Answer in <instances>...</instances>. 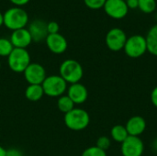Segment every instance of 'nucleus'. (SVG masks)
<instances>
[{
    "label": "nucleus",
    "mask_w": 157,
    "mask_h": 156,
    "mask_svg": "<svg viewBox=\"0 0 157 156\" xmlns=\"http://www.w3.org/2000/svg\"><path fill=\"white\" fill-rule=\"evenodd\" d=\"M29 23V15L22 7H10L4 13V25L12 31L24 29Z\"/></svg>",
    "instance_id": "1"
},
{
    "label": "nucleus",
    "mask_w": 157,
    "mask_h": 156,
    "mask_svg": "<svg viewBox=\"0 0 157 156\" xmlns=\"http://www.w3.org/2000/svg\"><path fill=\"white\" fill-rule=\"evenodd\" d=\"M60 76L67 84L79 83L83 78L84 70L81 63L74 59H67L60 65Z\"/></svg>",
    "instance_id": "2"
},
{
    "label": "nucleus",
    "mask_w": 157,
    "mask_h": 156,
    "mask_svg": "<svg viewBox=\"0 0 157 156\" xmlns=\"http://www.w3.org/2000/svg\"><path fill=\"white\" fill-rule=\"evenodd\" d=\"M65 126L75 131L86 129L90 123V116L87 111L83 108H75L68 113L64 114Z\"/></svg>",
    "instance_id": "3"
},
{
    "label": "nucleus",
    "mask_w": 157,
    "mask_h": 156,
    "mask_svg": "<svg viewBox=\"0 0 157 156\" xmlns=\"http://www.w3.org/2000/svg\"><path fill=\"white\" fill-rule=\"evenodd\" d=\"M9 68L15 73H23L30 63V55L27 49L14 48L7 57Z\"/></svg>",
    "instance_id": "4"
},
{
    "label": "nucleus",
    "mask_w": 157,
    "mask_h": 156,
    "mask_svg": "<svg viewBox=\"0 0 157 156\" xmlns=\"http://www.w3.org/2000/svg\"><path fill=\"white\" fill-rule=\"evenodd\" d=\"M41 86L44 95L52 97H60L67 90V83L60 75H50L45 78Z\"/></svg>",
    "instance_id": "5"
},
{
    "label": "nucleus",
    "mask_w": 157,
    "mask_h": 156,
    "mask_svg": "<svg viewBox=\"0 0 157 156\" xmlns=\"http://www.w3.org/2000/svg\"><path fill=\"white\" fill-rule=\"evenodd\" d=\"M124 52L130 58H139L147 51L145 37L136 34L129 37L124 45Z\"/></svg>",
    "instance_id": "6"
},
{
    "label": "nucleus",
    "mask_w": 157,
    "mask_h": 156,
    "mask_svg": "<svg viewBox=\"0 0 157 156\" xmlns=\"http://www.w3.org/2000/svg\"><path fill=\"white\" fill-rule=\"evenodd\" d=\"M125 31L120 28H113L109 29L106 35V45L112 51H120L123 50L127 40Z\"/></svg>",
    "instance_id": "7"
},
{
    "label": "nucleus",
    "mask_w": 157,
    "mask_h": 156,
    "mask_svg": "<svg viewBox=\"0 0 157 156\" xmlns=\"http://www.w3.org/2000/svg\"><path fill=\"white\" fill-rule=\"evenodd\" d=\"M121 151L123 156H142L144 151V144L140 137L129 135L121 143Z\"/></svg>",
    "instance_id": "8"
},
{
    "label": "nucleus",
    "mask_w": 157,
    "mask_h": 156,
    "mask_svg": "<svg viewBox=\"0 0 157 156\" xmlns=\"http://www.w3.org/2000/svg\"><path fill=\"white\" fill-rule=\"evenodd\" d=\"M23 74L29 85H41L47 77L45 68L37 63H30Z\"/></svg>",
    "instance_id": "9"
},
{
    "label": "nucleus",
    "mask_w": 157,
    "mask_h": 156,
    "mask_svg": "<svg viewBox=\"0 0 157 156\" xmlns=\"http://www.w3.org/2000/svg\"><path fill=\"white\" fill-rule=\"evenodd\" d=\"M103 8L106 14L114 19H121L129 12L125 0H107Z\"/></svg>",
    "instance_id": "10"
},
{
    "label": "nucleus",
    "mask_w": 157,
    "mask_h": 156,
    "mask_svg": "<svg viewBox=\"0 0 157 156\" xmlns=\"http://www.w3.org/2000/svg\"><path fill=\"white\" fill-rule=\"evenodd\" d=\"M28 30L31 36L32 41L34 42H40L45 40L47 36L49 35L47 30V22L42 19H34L29 23Z\"/></svg>",
    "instance_id": "11"
},
{
    "label": "nucleus",
    "mask_w": 157,
    "mask_h": 156,
    "mask_svg": "<svg viewBox=\"0 0 157 156\" xmlns=\"http://www.w3.org/2000/svg\"><path fill=\"white\" fill-rule=\"evenodd\" d=\"M48 49L54 54L63 53L68 47V42L66 39L60 33L49 34L45 40Z\"/></svg>",
    "instance_id": "12"
},
{
    "label": "nucleus",
    "mask_w": 157,
    "mask_h": 156,
    "mask_svg": "<svg viewBox=\"0 0 157 156\" xmlns=\"http://www.w3.org/2000/svg\"><path fill=\"white\" fill-rule=\"evenodd\" d=\"M9 40L12 45L14 46V48H19V49H26L32 42L31 36L28 29L26 28L14 30Z\"/></svg>",
    "instance_id": "13"
},
{
    "label": "nucleus",
    "mask_w": 157,
    "mask_h": 156,
    "mask_svg": "<svg viewBox=\"0 0 157 156\" xmlns=\"http://www.w3.org/2000/svg\"><path fill=\"white\" fill-rule=\"evenodd\" d=\"M67 96L75 104H83L88 97V91L86 87L81 83L72 84L67 89Z\"/></svg>",
    "instance_id": "14"
},
{
    "label": "nucleus",
    "mask_w": 157,
    "mask_h": 156,
    "mask_svg": "<svg viewBox=\"0 0 157 156\" xmlns=\"http://www.w3.org/2000/svg\"><path fill=\"white\" fill-rule=\"evenodd\" d=\"M125 127L130 136L140 137L146 129V121L142 116H133L128 120Z\"/></svg>",
    "instance_id": "15"
},
{
    "label": "nucleus",
    "mask_w": 157,
    "mask_h": 156,
    "mask_svg": "<svg viewBox=\"0 0 157 156\" xmlns=\"http://www.w3.org/2000/svg\"><path fill=\"white\" fill-rule=\"evenodd\" d=\"M44 91L41 85H29L25 90V97L28 100L36 102L42 98Z\"/></svg>",
    "instance_id": "16"
},
{
    "label": "nucleus",
    "mask_w": 157,
    "mask_h": 156,
    "mask_svg": "<svg viewBox=\"0 0 157 156\" xmlns=\"http://www.w3.org/2000/svg\"><path fill=\"white\" fill-rule=\"evenodd\" d=\"M145 39L147 43V51L157 56V24L154 25L149 29Z\"/></svg>",
    "instance_id": "17"
},
{
    "label": "nucleus",
    "mask_w": 157,
    "mask_h": 156,
    "mask_svg": "<svg viewBox=\"0 0 157 156\" xmlns=\"http://www.w3.org/2000/svg\"><path fill=\"white\" fill-rule=\"evenodd\" d=\"M110 135H111V138L115 142L120 143H122L128 138L129 133H128L125 126L121 125V124H118V125H115V126H113L111 128Z\"/></svg>",
    "instance_id": "18"
},
{
    "label": "nucleus",
    "mask_w": 157,
    "mask_h": 156,
    "mask_svg": "<svg viewBox=\"0 0 157 156\" xmlns=\"http://www.w3.org/2000/svg\"><path fill=\"white\" fill-rule=\"evenodd\" d=\"M57 107L61 112L66 114L69 111H71L73 108H75V103L71 100V98L67 95H63L58 98Z\"/></svg>",
    "instance_id": "19"
},
{
    "label": "nucleus",
    "mask_w": 157,
    "mask_h": 156,
    "mask_svg": "<svg viewBox=\"0 0 157 156\" xmlns=\"http://www.w3.org/2000/svg\"><path fill=\"white\" fill-rule=\"evenodd\" d=\"M156 6L157 4L155 0H139L138 8L145 14H151L155 12Z\"/></svg>",
    "instance_id": "20"
},
{
    "label": "nucleus",
    "mask_w": 157,
    "mask_h": 156,
    "mask_svg": "<svg viewBox=\"0 0 157 156\" xmlns=\"http://www.w3.org/2000/svg\"><path fill=\"white\" fill-rule=\"evenodd\" d=\"M14 46L12 45L10 40L6 38H0V56L8 57V55L13 51Z\"/></svg>",
    "instance_id": "21"
},
{
    "label": "nucleus",
    "mask_w": 157,
    "mask_h": 156,
    "mask_svg": "<svg viewBox=\"0 0 157 156\" xmlns=\"http://www.w3.org/2000/svg\"><path fill=\"white\" fill-rule=\"evenodd\" d=\"M81 156H107V154L106 151H103L97 146H91L86 148Z\"/></svg>",
    "instance_id": "22"
},
{
    "label": "nucleus",
    "mask_w": 157,
    "mask_h": 156,
    "mask_svg": "<svg viewBox=\"0 0 157 156\" xmlns=\"http://www.w3.org/2000/svg\"><path fill=\"white\" fill-rule=\"evenodd\" d=\"M111 145V141L109 137L107 136H101L97 140V144L96 146L98 147L99 149L103 150V151H107L109 149Z\"/></svg>",
    "instance_id": "23"
},
{
    "label": "nucleus",
    "mask_w": 157,
    "mask_h": 156,
    "mask_svg": "<svg viewBox=\"0 0 157 156\" xmlns=\"http://www.w3.org/2000/svg\"><path fill=\"white\" fill-rule=\"evenodd\" d=\"M107 0H84L85 5L90 9H100L104 7Z\"/></svg>",
    "instance_id": "24"
},
{
    "label": "nucleus",
    "mask_w": 157,
    "mask_h": 156,
    "mask_svg": "<svg viewBox=\"0 0 157 156\" xmlns=\"http://www.w3.org/2000/svg\"><path fill=\"white\" fill-rule=\"evenodd\" d=\"M60 26L56 21H50L47 22V30L49 34H55L59 33Z\"/></svg>",
    "instance_id": "25"
},
{
    "label": "nucleus",
    "mask_w": 157,
    "mask_h": 156,
    "mask_svg": "<svg viewBox=\"0 0 157 156\" xmlns=\"http://www.w3.org/2000/svg\"><path fill=\"white\" fill-rule=\"evenodd\" d=\"M6 156H24L23 153L17 148H9L6 150Z\"/></svg>",
    "instance_id": "26"
},
{
    "label": "nucleus",
    "mask_w": 157,
    "mask_h": 156,
    "mask_svg": "<svg viewBox=\"0 0 157 156\" xmlns=\"http://www.w3.org/2000/svg\"><path fill=\"white\" fill-rule=\"evenodd\" d=\"M126 5L129 9H135L138 8L139 5V0H126Z\"/></svg>",
    "instance_id": "27"
},
{
    "label": "nucleus",
    "mask_w": 157,
    "mask_h": 156,
    "mask_svg": "<svg viewBox=\"0 0 157 156\" xmlns=\"http://www.w3.org/2000/svg\"><path fill=\"white\" fill-rule=\"evenodd\" d=\"M151 101H152V104L155 108H157V86H155L151 92Z\"/></svg>",
    "instance_id": "28"
},
{
    "label": "nucleus",
    "mask_w": 157,
    "mask_h": 156,
    "mask_svg": "<svg viewBox=\"0 0 157 156\" xmlns=\"http://www.w3.org/2000/svg\"><path fill=\"white\" fill-rule=\"evenodd\" d=\"M12 4L15 5V6H18V7H21L25 5H27L29 0H9Z\"/></svg>",
    "instance_id": "29"
},
{
    "label": "nucleus",
    "mask_w": 157,
    "mask_h": 156,
    "mask_svg": "<svg viewBox=\"0 0 157 156\" xmlns=\"http://www.w3.org/2000/svg\"><path fill=\"white\" fill-rule=\"evenodd\" d=\"M6 150L0 145V156H6Z\"/></svg>",
    "instance_id": "30"
},
{
    "label": "nucleus",
    "mask_w": 157,
    "mask_h": 156,
    "mask_svg": "<svg viewBox=\"0 0 157 156\" xmlns=\"http://www.w3.org/2000/svg\"><path fill=\"white\" fill-rule=\"evenodd\" d=\"M4 25V14L0 12V27Z\"/></svg>",
    "instance_id": "31"
},
{
    "label": "nucleus",
    "mask_w": 157,
    "mask_h": 156,
    "mask_svg": "<svg viewBox=\"0 0 157 156\" xmlns=\"http://www.w3.org/2000/svg\"><path fill=\"white\" fill-rule=\"evenodd\" d=\"M125 1H126V0H125Z\"/></svg>",
    "instance_id": "32"
}]
</instances>
